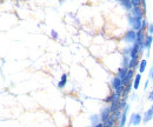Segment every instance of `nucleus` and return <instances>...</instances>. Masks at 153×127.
I'll return each instance as SVG.
<instances>
[{"label": "nucleus", "mask_w": 153, "mask_h": 127, "mask_svg": "<svg viewBox=\"0 0 153 127\" xmlns=\"http://www.w3.org/2000/svg\"><path fill=\"white\" fill-rule=\"evenodd\" d=\"M112 127H114V126H112Z\"/></svg>", "instance_id": "25"}, {"label": "nucleus", "mask_w": 153, "mask_h": 127, "mask_svg": "<svg viewBox=\"0 0 153 127\" xmlns=\"http://www.w3.org/2000/svg\"><path fill=\"white\" fill-rule=\"evenodd\" d=\"M152 41H153L152 36H146V39H145V42H144V46H145V48L150 50V48H151V45H152Z\"/></svg>", "instance_id": "13"}, {"label": "nucleus", "mask_w": 153, "mask_h": 127, "mask_svg": "<svg viewBox=\"0 0 153 127\" xmlns=\"http://www.w3.org/2000/svg\"><path fill=\"white\" fill-rule=\"evenodd\" d=\"M131 16H133L134 18L138 19H143V16H144V12L140 10V7H134L133 10L130 12Z\"/></svg>", "instance_id": "5"}, {"label": "nucleus", "mask_w": 153, "mask_h": 127, "mask_svg": "<svg viewBox=\"0 0 153 127\" xmlns=\"http://www.w3.org/2000/svg\"><path fill=\"white\" fill-rule=\"evenodd\" d=\"M112 86H113V88H114L115 93L123 94L125 86H124V84H123V80H121L119 76H114V78L112 79Z\"/></svg>", "instance_id": "2"}, {"label": "nucleus", "mask_w": 153, "mask_h": 127, "mask_svg": "<svg viewBox=\"0 0 153 127\" xmlns=\"http://www.w3.org/2000/svg\"><path fill=\"white\" fill-rule=\"evenodd\" d=\"M149 100H151V101H153V91L150 93V97H149Z\"/></svg>", "instance_id": "21"}, {"label": "nucleus", "mask_w": 153, "mask_h": 127, "mask_svg": "<svg viewBox=\"0 0 153 127\" xmlns=\"http://www.w3.org/2000/svg\"><path fill=\"white\" fill-rule=\"evenodd\" d=\"M51 36H53V38H54V39H57V38H58L57 32H56V31H54V30H52V32H51Z\"/></svg>", "instance_id": "20"}, {"label": "nucleus", "mask_w": 153, "mask_h": 127, "mask_svg": "<svg viewBox=\"0 0 153 127\" xmlns=\"http://www.w3.org/2000/svg\"><path fill=\"white\" fill-rule=\"evenodd\" d=\"M94 127H105V126H104V124H97Z\"/></svg>", "instance_id": "22"}, {"label": "nucleus", "mask_w": 153, "mask_h": 127, "mask_svg": "<svg viewBox=\"0 0 153 127\" xmlns=\"http://www.w3.org/2000/svg\"><path fill=\"white\" fill-rule=\"evenodd\" d=\"M140 80H141V74L135 75V78H134V82H133L134 90H138V87H139V85H140Z\"/></svg>", "instance_id": "15"}, {"label": "nucleus", "mask_w": 153, "mask_h": 127, "mask_svg": "<svg viewBox=\"0 0 153 127\" xmlns=\"http://www.w3.org/2000/svg\"><path fill=\"white\" fill-rule=\"evenodd\" d=\"M128 22L132 26L133 31H135V32H140L143 30V19L134 18L133 16L128 14Z\"/></svg>", "instance_id": "1"}, {"label": "nucleus", "mask_w": 153, "mask_h": 127, "mask_svg": "<svg viewBox=\"0 0 153 127\" xmlns=\"http://www.w3.org/2000/svg\"><path fill=\"white\" fill-rule=\"evenodd\" d=\"M143 0H132V5H133V8L134 7H139L141 5Z\"/></svg>", "instance_id": "18"}, {"label": "nucleus", "mask_w": 153, "mask_h": 127, "mask_svg": "<svg viewBox=\"0 0 153 127\" xmlns=\"http://www.w3.org/2000/svg\"><path fill=\"white\" fill-rule=\"evenodd\" d=\"M140 123H141V115L138 114V113L132 114V117H131V119H130V124H131V125H134V126H137V125H139Z\"/></svg>", "instance_id": "4"}, {"label": "nucleus", "mask_w": 153, "mask_h": 127, "mask_svg": "<svg viewBox=\"0 0 153 127\" xmlns=\"http://www.w3.org/2000/svg\"><path fill=\"white\" fill-rule=\"evenodd\" d=\"M97 120V117L94 115V117H92V121H96Z\"/></svg>", "instance_id": "23"}, {"label": "nucleus", "mask_w": 153, "mask_h": 127, "mask_svg": "<svg viewBox=\"0 0 153 127\" xmlns=\"http://www.w3.org/2000/svg\"><path fill=\"white\" fill-rule=\"evenodd\" d=\"M120 5L123 6V7H125L128 12H131L132 10H133V5H132V1H128V0H121L120 1Z\"/></svg>", "instance_id": "9"}, {"label": "nucleus", "mask_w": 153, "mask_h": 127, "mask_svg": "<svg viewBox=\"0 0 153 127\" xmlns=\"http://www.w3.org/2000/svg\"><path fill=\"white\" fill-rule=\"evenodd\" d=\"M152 118H153V105L145 112V114H144V121L147 124Z\"/></svg>", "instance_id": "7"}, {"label": "nucleus", "mask_w": 153, "mask_h": 127, "mask_svg": "<svg viewBox=\"0 0 153 127\" xmlns=\"http://www.w3.org/2000/svg\"><path fill=\"white\" fill-rule=\"evenodd\" d=\"M127 72H128V68H127V67H121V68H119V70H118L119 78H120L121 80H124V79H125V76L127 75Z\"/></svg>", "instance_id": "12"}, {"label": "nucleus", "mask_w": 153, "mask_h": 127, "mask_svg": "<svg viewBox=\"0 0 153 127\" xmlns=\"http://www.w3.org/2000/svg\"><path fill=\"white\" fill-rule=\"evenodd\" d=\"M125 40L127 42H134L135 44V41H137V32L133 31V30H130L125 36Z\"/></svg>", "instance_id": "3"}, {"label": "nucleus", "mask_w": 153, "mask_h": 127, "mask_svg": "<svg viewBox=\"0 0 153 127\" xmlns=\"http://www.w3.org/2000/svg\"><path fill=\"white\" fill-rule=\"evenodd\" d=\"M149 33L150 36L153 34V24H149Z\"/></svg>", "instance_id": "19"}, {"label": "nucleus", "mask_w": 153, "mask_h": 127, "mask_svg": "<svg viewBox=\"0 0 153 127\" xmlns=\"http://www.w3.org/2000/svg\"><path fill=\"white\" fill-rule=\"evenodd\" d=\"M151 78L153 79V68H152V71H151Z\"/></svg>", "instance_id": "24"}, {"label": "nucleus", "mask_w": 153, "mask_h": 127, "mask_svg": "<svg viewBox=\"0 0 153 127\" xmlns=\"http://www.w3.org/2000/svg\"><path fill=\"white\" fill-rule=\"evenodd\" d=\"M66 82H67V74H62V75H61V79H60V82L58 84V86H59L60 88H62V87H65Z\"/></svg>", "instance_id": "14"}, {"label": "nucleus", "mask_w": 153, "mask_h": 127, "mask_svg": "<svg viewBox=\"0 0 153 127\" xmlns=\"http://www.w3.org/2000/svg\"><path fill=\"white\" fill-rule=\"evenodd\" d=\"M139 53H140V47H139V45L134 44L133 47L131 48V59H137Z\"/></svg>", "instance_id": "8"}, {"label": "nucleus", "mask_w": 153, "mask_h": 127, "mask_svg": "<svg viewBox=\"0 0 153 127\" xmlns=\"http://www.w3.org/2000/svg\"><path fill=\"white\" fill-rule=\"evenodd\" d=\"M128 109H130V106L127 105V107L123 111V115H121V119L119 121V127H125V125H126V114H127Z\"/></svg>", "instance_id": "6"}, {"label": "nucleus", "mask_w": 153, "mask_h": 127, "mask_svg": "<svg viewBox=\"0 0 153 127\" xmlns=\"http://www.w3.org/2000/svg\"><path fill=\"white\" fill-rule=\"evenodd\" d=\"M121 115H123V112H120V109H119V111H115L113 113H111L110 118L115 123V121H118L119 119H121Z\"/></svg>", "instance_id": "10"}, {"label": "nucleus", "mask_w": 153, "mask_h": 127, "mask_svg": "<svg viewBox=\"0 0 153 127\" xmlns=\"http://www.w3.org/2000/svg\"><path fill=\"white\" fill-rule=\"evenodd\" d=\"M110 115H111V111H110V108H105V109H102L100 118H101L102 121H106V120L110 118Z\"/></svg>", "instance_id": "11"}, {"label": "nucleus", "mask_w": 153, "mask_h": 127, "mask_svg": "<svg viewBox=\"0 0 153 127\" xmlns=\"http://www.w3.org/2000/svg\"><path fill=\"white\" fill-rule=\"evenodd\" d=\"M146 66H147V60L146 59H143L140 61V65H139V71H140V73H143L146 70Z\"/></svg>", "instance_id": "16"}, {"label": "nucleus", "mask_w": 153, "mask_h": 127, "mask_svg": "<svg viewBox=\"0 0 153 127\" xmlns=\"http://www.w3.org/2000/svg\"><path fill=\"white\" fill-rule=\"evenodd\" d=\"M102 124H104V126H105V127H112V126H114V121H113V120H112L111 118H108V119H107L106 121H104Z\"/></svg>", "instance_id": "17"}]
</instances>
